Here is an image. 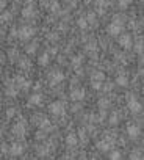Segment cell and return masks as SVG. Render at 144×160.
<instances>
[{
	"mask_svg": "<svg viewBox=\"0 0 144 160\" xmlns=\"http://www.w3.org/2000/svg\"><path fill=\"white\" fill-rule=\"evenodd\" d=\"M124 16L121 14H116L111 20V24L108 25V35H111V36H118L119 33H122V30H124Z\"/></svg>",
	"mask_w": 144,
	"mask_h": 160,
	"instance_id": "obj_1",
	"label": "cell"
},
{
	"mask_svg": "<svg viewBox=\"0 0 144 160\" xmlns=\"http://www.w3.org/2000/svg\"><path fill=\"white\" fill-rule=\"evenodd\" d=\"M17 38L22 39V41H28L33 38V35H35V29H33L31 25H22L20 29L16 32Z\"/></svg>",
	"mask_w": 144,
	"mask_h": 160,
	"instance_id": "obj_2",
	"label": "cell"
},
{
	"mask_svg": "<svg viewBox=\"0 0 144 160\" xmlns=\"http://www.w3.org/2000/svg\"><path fill=\"white\" fill-rule=\"evenodd\" d=\"M104 80H105V74L104 72L97 71V72H93L91 74V86L94 89H100L102 85H104Z\"/></svg>",
	"mask_w": 144,
	"mask_h": 160,
	"instance_id": "obj_3",
	"label": "cell"
},
{
	"mask_svg": "<svg viewBox=\"0 0 144 160\" xmlns=\"http://www.w3.org/2000/svg\"><path fill=\"white\" fill-rule=\"evenodd\" d=\"M49 110H50V113H52L53 116H63L64 112H66L64 104H63V102H60V101L52 102V104H50V107H49Z\"/></svg>",
	"mask_w": 144,
	"mask_h": 160,
	"instance_id": "obj_4",
	"label": "cell"
},
{
	"mask_svg": "<svg viewBox=\"0 0 144 160\" xmlns=\"http://www.w3.org/2000/svg\"><path fill=\"white\" fill-rule=\"evenodd\" d=\"M113 144H114V140H113V138L105 137V138H102V140H99L96 146H97V149H99V151L107 152V151H110V149L113 148Z\"/></svg>",
	"mask_w": 144,
	"mask_h": 160,
	"instance_id": "obj_5",
	"label": "cell"
},
{
	"mask_svg": "<svg viewBox=\"0 0 144 160\" xmlns=\"http://www.w3.org/2000/svg\"><path fill=\"white\" fill-rule=\"evenodd\" d=\"M64 80V74L60 71V69H55V71H52L49 74V82H50V85H58V83H61Z\"/></svg>",
	"mask_w": 144,
	"mask_h": 160,
	"instance_id": "obj_6",
	"label": "cell"
},
{
	"mask_svg": "<svg viewBox=\"0 0 144 160\" xmlns=\"http://www.w3.org/2000/svg\"><path fill=\"white\" fill-rule=\"evenodd\" d=\"M25 132H27V124H25L24 119L22 121H17L14 126H13V134H14L16 137H19V138H22L25 135Z\"/></svg>",
	"mask_w": 144,
	"mask_h": 160,
	"instance_id": "obj_7",
	"label": "cell"
},
{
	"mask_svg": "<svg viewBox=\"0 0 144 160\" xmlns=\"http://www.w3.org/2000/svg\"><path fill=\"white\" fill-rule=\"evenodd\" d=\"M35 14H36L35 6H33L31 0H28V3H27L24 8H22V17H24V19H31V17H35Z\"/></svg>",
	"mask_w": 144,
	"mask_h": 160,
	"instance_id": "obj_8",
	"label": "cell"
},
{
	"mask_svg": "<svg viewBox=\"0 0 144 160\" xmlns=\"http://www.w3.org/2000/svg\"><path fill=\"white\" fill-rule=\"evenodd\" d=\"M119 46L122 47V49H130L132 47V44H133V41H132V36H130L128 33H119Z\"/></svg>",
	"mask_w": 144,
	"mask_h": 160,
	"instance_id": "obj_9",
	"label": "cell"
},
{
	"mask_svg": "<svg viewBox=\"0 0 144 160\" xmlns=\"http://www.w3.org/2000/svg\"><path fill=\"white\" fill-rule=\"evenodd\" d=\"M85 89L83 88H72L71 89V99L74 102H80V101H83L85 99Z\"/></svg>",
	"mask_w": 144,
	"mask_h": 160,
	"instance_id": "obj_10",
	"label": "cell"
},
{
	"mask_svg": "<svg viewBox=\"0 0 144 160\" xmlns=\"http://www.w3.org/2000/svg\"><path fill=\"white\" fill-rule=\"evenodd\" d=\"M24 152V144L22 143H13L11 148L8 149V154L13 157H17V155H22Z\"/></svg>",
	"mask_w": 144,
	"mask_h": 160,
	"instance_id": "obj_11",
	"label": "cell"
},
{
	"mask_svg": "<svg viewBox=\"0 0 144 160\" xmlns=\"http://www.w3.org/2000/svg\"><path fill=\"white\" fill-rule=\"evenodd\" d=\"M127 107H128V110H130L132 113H140V112H141V102L136 101L135 97H128Z\"/></svg>",
	"mask_w": 144,
	"mask_h": 160,
	"instance_id": "obj_12",
	"label": "cell"
},
{
	"mask_svg": "<svg viewBox=\"0 0 144 160\" xmlns=\"http://www.w3.org/2000/svg\"><path fill=\"white\" fill-rule=\"evenodd\" d=\"M36 126L39 127V130H41V132H49V130H52V122H50L49 119H47V118H44V116L38 121Z\"/></svg>",
	"mask_w": 144,
	"mask_h": 160,
	"instance_id": "obj_13",
	"label": "cell"
},
{
	"mask_svg": "<svg viewBox=\"0 0 144 160\" xmlns=\"http://www.w3.org/2000/svg\"><path fill=\"white\" fill-rule=\"evenodd\" d=\"M127 135L132 138V140H135V138L140 135V127L136 126V124H128L127 126Z\"/></svg>",
	"mask_w": 144,
	"mask_h": 160,
	"instance_id": "obj_14",
	"label": "cell"
},
{
	"mask_svg": "<svg viewBox=\"0 0 144 160\" xmlns=\"http://www.w3.org/2000/svg\"><path fill=\"white\" fill-rule=\"evenodd\" d=\"M41 104H43V96H41V94H31L30 97H28V105L30 107H33V105H35V107H38V105H41Z\"/></svg>",
	"mask_w": 144,
	"mask_h": 160,
	"instance_id": "obj_15",
	"label": "cell"
},
{
	"mask_svg": "<svg viewBox=\"0 0 144 160\" xmlns=\"http://www.w3.org/2000/svg\"><path fill=\"white\" fill-rule=\"evenodd\" d=\"M66 144L69 146V148H75V146L78 144V137L75 134H72V132H71V134H67L66 135Z\"/></svg>",
	"mask_w": 144,
	"mask_h": 160,
	"instance_id": "obj_16",
	"label": "cell"
},
{
	"mask_svg": "<svg viewBox=\"0 0 144 160\" xmlns=\"http://www.w3.org/2000/svg\"><path fill=\"white\" fill-rule=\"evenodd\" d=\"M14 85L17 86V89H27L30 86V82L27 79H24V77H16V83H14Z\"/></svg>",
	"mask_w": 144,
	"mask_h": 160,
	"instance_id": "obj_17",
	"label": "cell"
},
{
	"mask_svg": "<svg viewBox=\"0 0 144 160\" xmlns=\"http://www.w3.org/2000/svg\"><path fill=\"white\" fill-rule=\"evenodd\" d=\"M38 63L39 66H47L50 63V52H44V53H41V57L38 58Z\"/></svg>",
	"mask_w": 144,
	"mask_h": 160,
	"instance_id": "obj_18",
	"label": "cell"
},
{
	"mask_svg": "<svg viewBox=\"0 0 144 160\" xmlns=\"http://www.w3.org/2000/svg\"><path fill=\"white\" fill-rule=\"evenodd\" d=\"M116 85L127 86V85H128V75H127V74H119L118 77H116Z\"/></svg>",
	"mask_w": 144,
	"mask_h": 160,
	"instance_id": "obj_19",
	"label": "cell"
},
{
	"mask_svg": "<svg viewBox=\"0 0 144 160\" xmlns=\"http://www.w3.org/2000/svg\"><path fill=\"white\" fill-rule=\"evenodd\" d=\"M19 68L20 69H25V71H28V69L31 68V61L28 58H20L19 60Z\"/></svg>",
	"mask_w": 144,
	"mask_h": 160,
	"instance_id": "obj_20",
	"label": "cell"
},
{
	"mask_svg": "<svg viewBox=\"0 0 144 160\" xmlns=\"http://www.w3.org/2000/svg\"><path fill=\"white\" fill-rule=\"evenodd\" d=\"M47 8H49L50 13H53V14H58L60 13V5H58V2H55V0L49 2V6H47Z\"/></svg>",
	"mask_w": 144,
	"mask_h": 160,
	"instance_id": "obj_21",
	"label": "cell"
},
{
	"mask_svg": "<svg viewBox=\"0 0 144 160\" xmlns=\"http://www.w3.org/2000/svg\"><path fill=\"white\" fill-rule=\"evenodd\" d=\"M6 93H8V96H11V97H14V96H17V93H19V89H17V86L14 85V83H10V86L6 88Z\"/></svg>",
	"mask_w": 144,
	"mask_h": 160,
	"instance_id": "obj_22",
	"label": "cell"
},
{
	"mask_svg": "<svg viewBox=\"0 0 144 160\" xmlns=\"http://www.w3.org/2000/svg\"><path fill=\"white\" fill-rule=\"evenodd\" d=\"M85 50L88 53H94V52H97V43H94V41H91V43H88L85 46Z\"/></svg>",
	"mask_w": 144,
	"mask_h": 160,
	"instance_id": "obj_23",
	"label": "cell"
},
{
	"mask_svg": "<svg viewBox=\"0 0 144 160\" xmlns=\"http://www.w3.org/2000/svg\"><path fill=\"white\" fill-rule=\"evenodd\" d=\"M81 63H83V57H81V55H77V57H74V58H72V66L77 69V71L80 69Z\"/></svg>",
	"mask_w": 144,
	"mask_h": 160,
	"instance_id": "obj_24",
	"label": "cell"
},
{
	"mask_svg": "<svg viewBox=\"0 0 144 160\" xmlns=\"http://www.w3.org/2000/svg\"><path fill=\"white\" fill-rule=\"evenodd\" d=\"M107 5H108V0H96V6L99 8L100 14L104 13V8H107Z\"/></svg>",
	"mask_w": 144,
	"mask_h": 160,
	"instance_id": "obj_25",
	"label": "cell"
},
{
	"mask_svg": "<svg viewBox=\"0 0 144 160\" xmlns=\"http://www.w3.org/2000/svg\"><path fill=\"white\" fill-rule=\"evenodd\" d=\"M85 17L88 20V24H91V25H96V22H97V16H96V13H88Z\"/></svg>",
	"mask_w": 144,
	"mask_h": 160,
	"instance_id": "obj_26",
	"label": "cell"
},
{
	"mask_svg": "<svg viewBox=\"0 0 144 160\" xmlns=\"http://www.w3.org/2000/svg\"><path fill=\"white\" fill-rule=\"evenodd\" d=\"M77 25L80 27L81 30H85L90 24H88V20H86V17H85V16H81V17H78V19H77Z\"/></svg>",
	"mask_w": 144,
	"mask_h": 160,
	"instance_id": "obj_27",
	"label": "cell"
},
{
	"mask_svg": "<svg viewBox=\"0 0 144 160\" xmlns=\"http://www.w3.org/2000/svg\"><path fill=\"white\" fill-rule=\"evenodd\" d=\"M118 116H119V115L116 113V112L110 115V118H108V121H110V126H116V124H118V121H119V119H118Z\"/></svg>",
	"mask_w": 144,
	"mask_h": 160,
	"instance_id": "obj_28",
	"label": "cell"
},
{
	"mask_svg": "<svg viewBox=\"0 0 144 160\" xmlns=\"http://www.w3.org/2000/svg\"><path fill=\"white\" fill-rule=\"evenodd\" d=\"M10 20H11V14H10V13H3V11H2V16H0V22H2V24H8Z\"/></svg>",
	"mask_w": 144,
	"mask_h": 160,
	"instance_id": "obj_29",
	"label": "cell"
},
{
	"mask_svg": "<svg viewBox=\"0 0 144 160\" xmlns=\"http://www.w3.org/2000/svg\"><path fill=\"white\" fill-rule=\"evenodd\" d=\"M132 2H133V0H118V3H119V8H122V10L128 8V6L132 5Z\"/></svg>",
	"mask_w": 144,
	"mask_h": 160,
	"instance_id": "obj_30",
	"label": "cell"
},
{
	"mask_svg": "<svg viewBox=\"0 0 144 160\" xmlns=\"http://www.w3.org/2000/svg\"><path fill=\"white\" fill-rule=\"evenodd\" d=\"M97 105L100 107V110H107V108L110 107V101H108V99H100V101L97 102Z\"/></svg>",
	"mask_w": 144,
	"mask_h": 160,
	"instance_id": "obj_31",
	"label": "cell"
},
{
	"mask_svg": "<svg viewBox=\"0 0 144 160\" xmlns=\"http://www.w3.org/2000/svg\"><path fill=\"white\" fill-rule=\"evenodd\" d=\"M80 140H81V141H85V143L88 141V135H86V130H85V129H80V134H78V141H80Z\"/></svg>",
	"mask_w": 144,
	"mask_h": 160,
	"instance_id": "obj_32",
	"label": "cell"
},
{
	"mask_svg": "<svg viewBox=\"0 0 144 160\" xmlns=\"http://www.w3.org/2000/svg\"><path fill=\"white\" fill-rule=\"evenodd\" d=\"M36 50H38V44H36V43L27 46V53H35Z\"/></svg>",
	"mask_w": 144,
	"mask_h": 160,
	"instance_id": "obj_33",
	"label": "cell"
},
{
	"mask_svg": "<svg viewBox=\"0 0 144 160\" xmlns=\"http://www.w3.org/2000/svg\"><path fill=\"white\" fill-rule=\"evenodd\" d=\"M110 158L111 160H119L121 158V152L119 151H111L110 152Z\"/></svg>",
	"mask_w": 144,
	"mask_h": 160,
	"instance_id": "obj_34",
	"label": "cell"
},
{
	"mask_svg": "<svg viewBox=\"0 0 144 160\" xmlns=\"http://www.w3.org/2000/svg\"><path fill=\"white\" fill-rule=\"evenodd\" d=\"M135 49H136V53H140V55H141V52H143V39H141V38L138 39V43H136Z\"/></svg>",
	"mask_w": 144,
	"mask_h": 160,
	"instance_id": "obj_35",
	"label": "cell"
},
{
	"mask_svg": "<svg viewBox=\"0 0 144 160\" xmlns=\"http://www.w3.org/2000/svg\"><path fill=\"white\" fill-rule=\"evenodd\" d=\"M130 158L135 160V158H141V152L140 151H133L132 154H130Z\"/></svg>",
	"mask_w": 144,
	"mask_h": 160,
	"instance_id": "obj_36",
	"label": "cell"
},
{
	"mask_svg": "<svg viewBox=\"0 0 144 160\" xmlns=\"http://www.w3.org/2000/svg\"><path fill=\"white\" fill-rule=\"evenodd\" d=\"M14 115H16V110L14 108H8V110H6V118H10V119H11Z\"/></svg>",
	"mask_w": 144,
	"mask_h": 160,
	"instance_id": "obj_37",
	"label": "cell"
},
{
	"mask_svg": "<svg viewBox=\"0 0 144 160\" xmlns=\"http://www.w3.org/2000/svg\"><path fill=\"white\" fill-rule=\"evenodd\" d=\"M8 55H10V58H11V60H14V58L17 57V50H16V49H11V50L8 52Z\"/></svg>",
	"mask_w": 144,
	"mask_h": 160,
	"instance_id": "obj_38",
	"label": "cell"
},
{
	"mask_svg": "<svg viewBox=\"0 0 144 160\" xmlns=\"http://www.w3.org/2000/svg\"><path fill=\"white\" fill-rule=\"evenodd\" d=\"M5 6H6V0H0V13L5 10Z\"/></svg>",
	"mask_w": 144,
	"mask_h": 160,
	"instance_id": "obj_39",
	"label": "cell"
},
{
	"mask_svg": "<svg viewBox=\"0 0 144 160\" xmlns=\"http://www.w3.org/2000/svg\"><path fill=\"white\" fill-rule=\"evenodd\" d=\"M80 107H81L80 104H75V105L72 107V112H78V110H80Z\"/></svg>",
	"mask_w": 144,
	"mask_h": 160,
	"instance_id": "obj_40",
	"label": "cell"
},
{
	"mask_svg": "<svg viewBox=\"0 0 144 160\" xmlns=\"http://www.w3.org/2000/svg\"><path fill=\"white\" fill-rule=\"evenodd\" d=\"M66 2H69V3H72V5H75V2H77V0H66Z\"/></svg>",
	"mask_w": 144,
	"mask_h": 160,
	"instance_id": "obj_41",
	"label": "cell"
},
{
	"mask_svg": "<svg viewBox=\"0 0 144 160\" xmlns=\"http://www.w3.org/2000/svg\"><path fill=\"white\" fill-rule=\"evenodd\" d=\"M0 107H2V97H0Z\"/></svg>",
	"mask_w": 144,
	"mask_h": 160,
	"instance_id": "obj_42",
	"label": "cell"
},
{
	"mask_svg": "<svg viewBox=\"0 0 144 160\" xmlns=\"http://www.w3.org/2000/svg\"><path fill=\"white\" fill-rule=\"evenodd\" d=\"M0 135H2V130H0Z\"/></svg>",
	"mask_w": 144,
	"mask_h": 160,
	"instance_id": "obj_43",
	"label": "cell"
},
{
	"mask_svg": "<svg viewBox=\"0 0 144 160\" xmlns=\"http://www.w3.org/2000/svg\"><path fill=\"white\" fill-rule=\"evenodd\" d=\"M0 36H2V32H0Z\"/></svg>",
	"mask_w": 144,
	"mask_h": 160,
	"instance_id": "obj_44",
	"label": "cell"
},
{
	"mask_svg": "<svg viewBox=\"0 0 144 160\" xmlns=\"http://www.w3.org/2000/svg\"><path fill=\"white\" fill-rule=\"evenodd\" d=\"M0 71H2V66H0Z\"/></svg>",
	"mask_w": 144,
	"mask_h": 160,
	"instance_id": "obj_45",
	"label": "cell"
}]
</instances>
